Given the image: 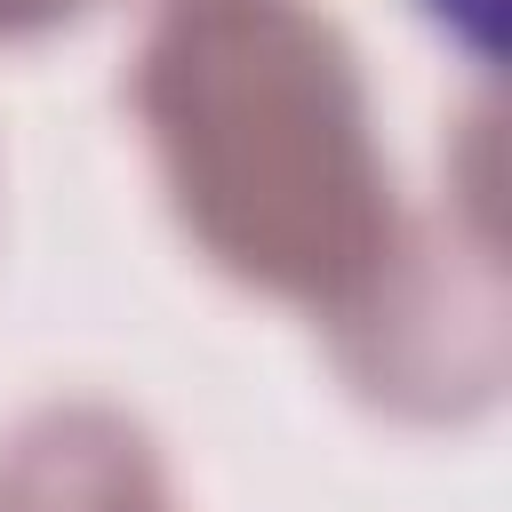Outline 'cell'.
I'll use <instances>...</instances> for the list:
<instances>
[{
    "label": "cell",
    "instance_id": "1",
    "mask_svg": "<svg viewBox=\"0 0 512 512\" xmlns=\"http://www.w3.org/2000/svg\"><path fill=\"white\" fill-rule=\"evenodd\" d=\"M128 104L216 272L344 320L400 256L360 56L312 0H160Z\"/></svg>",
    "mask_w": 512,
    "mask_h": 512
},
{
    "label": "cell",
    "instance_id": "2",
    "mask_svg": "<svg viewBox=\"0 0 512 512\" xmlns=\"http://www.w3.org/2000/svg\"><path fill=\"white\" fill-rule=\"evenodd\" d=\"M344 376L400 408V416H472L496 400L504 376V272L496 232H424L408 224L400 256L376 272V288L328 320Z\"/></svg>",
    "mask_w": 512,
    "mask_h": 512
},
{
    "label": "cell",
    "instance_id": "3",
    "mask_svg": "<svg viewBox=\"0 0 512 512\" xmlns=\"http://www.w3.org/2000/svg\"><path fill=\"white\" fill-rule=\"evenodd\" d=\"M0 512H168V480L144 424L64 400L0 440Z\"/></svg>",
    "mask_w": 512,
    "mask_h": 512
},
{
    "label": "cell",
    "instance_id": "4",
    "mask_svg": "<svg viewBox=\"0 0 512 512\" xmlns=\"http://www.w3.org/2000/svg\"><path fill=\"white\" fill-rule=\"evenodd\" d=\"M88 0H0V40H32V32H56L72 24Z\"/></svg>",
    "mask_w": 512,
    "mask_h": 512
},
{
    "label": "cell",
    "instance_id": "5",
    "mask_svg": "<svg viewBox=\"0 0 512 512\" xmlns=\"http://www.w3.org/2000/svg\"><path fill=\"white\" fill-rule=\"evenodd\" d=\"M424 8H432V16L448 24V32H464V40L480 48V56L496 48V8H504V0H424Z\"/></svg>",
    "mask_w": 512,
    "mask_h": 512
}]
</instances>
